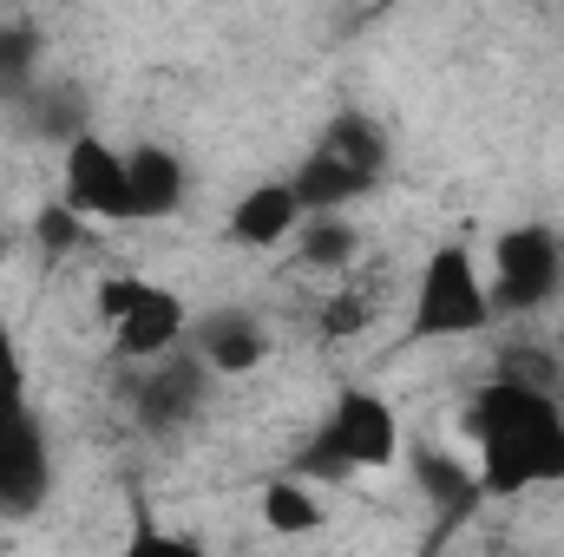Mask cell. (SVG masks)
<instances>
[{"label":"cell","instance_id":"obj_19","mask_svg":"<svg viewBox=\"0 0 564 557\" xmlns=\"http://www.w3.org/2000/svg\"><path fill=\"white\" fill-rule=\"evenodd\" d=\"M33 237H40V250H46V256H73V250H86V217H79V210H66V204H40Z\"/></svg>","mask_w":564,"mask_h":557},{"label":"cell","instance_id":"obj_5","mask_svg":"<svg viewBox=\"0 0 564 557\" xmlns=\"http://www.w3.org/2000/svg\"><path fill=\"white\" fill-rule=\"evenodd\" d=\"M558 288H564V237L552 223H512V230H499L492 276H486L492 315H532V308L558 302Z\"/></svg>","mask_w":564,"mask_h":557},{"label":"cell","instance_id":"obj_18","mask_svg":"<svg viewBox=\"0 0 564 557\" xmlns=\"http://www.w3.org/2000/svg\"><path fill=\"white\" fill-rule=\"evenodd\" d=\"M33 59H40V33L20 20H0V92H26Z\"/></svg>","mask_w":564,"mask_h":557},{"label":"cell","instance_id":"obj_15","mask_svg":"<svg viewBox=\"0 0 564 557\" xmlns=\"http://www.w3.org/2000/svg\"><path fill=\"white\" fill-rule=\"evenodd\" d=\"M295 250H302V263L308 270H348L355 256H361V230L348 223V217H308L302 230H295Z\"/></svg>","mask_w":564,"mask_h":557},{"label":"cell","instance_id":"obj_16","mask_svg":"<svg viewBox=\"0 0 564 557\" xmlns=\"http://www.w3.org/2000/svg\"><path fill=\"white\" fill-rule=\"evenodd\" d=\"M263 525L282 532V538H302V532H315V525H322V499H315L302 479H289V472H282V479L263 485Z\"/></svg>","mask_w":564,"mask_h":557},{"label":"cell","instance_id":"obj_8","mask_svg":"<svg viewBox=\"0 0 564 557\" xmlns=\"http://www.w3.org/2000/svg\"><path fill=\"white\" fill-rule=\"evenodd\" d=\"M59 184H66V210H79L86 223H132V184H126V151L99 139V132H79L66 144V164H59Z\"/></svg>","mask_w":564,"mask_h":557},{"label":"cell","instance_id":"obj_1","mask_svg":"<svg viewBox=\"0 0 564 557\" xmlns=\"http://www.w3.org/2000/svg\"><path fill=\"white\" fill-rule=\"evenodd\" d=\"M466 439L479 452L473 472L486 499H519L532 485L564 479V407L545 387H519L492 374V387H479L466 407Z\"/></svg>","mask_w":564,"mask_h":557},{"label":"cell","instance_id":"obj_20","mask_svg":"<svg viewBox=\"0 0 564 557\" xmlns=\"http://www.w3.org/2000/svg\"><path fill=\"white\" fill-rule=\"evenodd\" d=\"M126 557H210V551H204L197 538H184V532H164V525L139 518L132 538H126Z\"/></svg>","mask_w":564,"mask_h":557},{"label":"cell","instance_id":"obj_13","mask_svg":"<svg viewBox=\"0 0 564 557\" xmlns=\"http://www.w3.org/2000/svg\"><path fill=\"white\" fill-rule=\"evenodd\" d=\"M289 190H295V204H302V223L308 217H341L355 197H368L375 184L368 177H355L348 164H335L328 151H308L295 171H289Z\"/></svg>","mask_w":564,"mask_h":557},{"label":"cell","instance_id":"obj_14","mask_svg":"<svg viewBox=\"0 0 564 557\" xmlns=\"http://www.w3.org/2000/svg\"><path fill=\"white\" fill-rule=\"evenodd\" d=\"M315 151H328L335 164H348V171L368 177V184H381V171H388V132H381L368 112H335V119L322 125Z\"/></svg>","mask_w":564,"mask_h":557},{"label":"cell","instance_id":"obj_6","mask_svg":"<svg viewBox=\"0 0 564 557\" xmlns=\"http://www.w3.org/2000/svg\"><path fill=\"white\" fill-rule=\"evenodd\" d=\"M126 394H132V419H139L144 433H184L191 419L210 407L217 374H210L191 348H177V354L139 368V374L126 381Z\"/></svg>","mask_w":564,"mask_h":557},{"label":"cell","instance_id":"obj_9","mask_svg":"<svg viewBox=\"0 0 564 557\" xmlns=\"http://www.w3.org/2000/svg\"><path fill=\"white\" fill-rule=\"evenodd\" d=\"M191 354L224 381H237V374H257L263 361H270V335L257 328V315H243V308H224V315H210V321H197V335H191Z\"/></svg>","mask_w":564,"mask_h":557},{"label":"cell","instance_id":"obj_21","mask_svg":"<svg viewBox=\"0 0 564 557\" xmlns=\"http://www.w3.org/2000/svg\"><path fill=\"white\" fill-rule=\"evenodd\" d=\"M13 401H26V368H20L13 341L0 335V407H13Z\"/></svg>","mask_w":564,"mask_h":557},{"label":"cell","instance_id":"obj_4","mask_svg":"<svg viewBox=\"0 0 564 557\" xmlns=\"http://www.w3.org/2000/svg\"><path fill=\"white\" fill-rule=\"evenodd\" d=\"M99 321L112 328V348H119L132 368H151V361L177 354L184 335H191L184 295L164 288V282H144V276H106L99 282Z\"/></svg>","mask_w":564,"mask_h":557},{"label":"cell","instance_id":"obj_2","mask_svg":"<svg viewBox=\"0 0 564 557\" xmlns=\"http://www.w3.org/2000/svg\"><path fill=\"white\" fill-rule=\"evenodd\" d=\"M408 459V433H401V414L368 394V387H341L335 407L322 414L315 439L302 446L295 472L289 479H355V472H394Z\"/></svg>","mask_w":564,"mask_h":557},{"label":"cell","instance_id":"obj_12","mask_svg":"<svg viewBox=\"0 0 564 557\" xmlns=\"http://www.w3.org/2000/svg\"><path fill=\"white\" fill-rule=\"evenodd\" d=\"M126 184H132V217H171L191 190L184 177V157L164 151V144H139L126 151Z\"/></svg>","mask_w":564,"mask_h":557},{"label":"cell","instance_id":"obj_22","mask_svg":"<svg viewBox=\"0 0 564 557\" xmlns=\"http://www.w3.org/2000/svg\"><path fill=\"white\" fill-rule=\"evenodd\" d=\"M0 263H7V223H0Z\"/></svg>","mask_w":564,"mask_h":557},{"label":"cell","instance_id":"obj_17","mask_svg":"<svg viewBox=\"0 0 564 557\" xmlns=\"http://www.w3.org/2000/svg\"><path fill=\"white\" fill-rule=\"evenodd\" d=\"M375 308H381V295H375L368 282H341V288L322 302V335H328V341H348V335H361V328L375 321Z\"/></svg>","mask_w":564,"mask_h":557},{"label":"cell","instance_id":"obj_3","mask_svg":"<svg viewBox=\"0 0 564 557\" xmlns=\"http://www.w3.org/2000/svg\"><path fill=\"white\" fill-rule=\"evenodd\" d=\"M492 328V295H486V263H473V250L446 243L433 250L414 276L408 295V335L414 341H466Z\"/></svg>","mask_w":564,"mask_h":557},{"label":"cell","instance_id":"obj_10","mask_svg":"<svg viewBox=\"0 0 564 557\" xmlns=\"http://www.w3.org/2000/svg\"><path fill=\"white\" fill-rule=\"evenodd\" d=\"M302 230V204H295V190H289V177L276 184H257L237 210H230V243L237 250H276Z\"/></svg>","mask_w":564,"mask_h":557},{"label":"cell","instance_id":"obj_7","mask_svg":"<svg viewBox=\"0 0 564 557\" xmlns=\"http://www.w3.org/2000/svg\"><path fill=\"white\" fill-rule=\"evenodd\" d=\"M53 492V452H46V426L33 419L26 401L0 407V518L20 525L46 505Z\"/></svg>","mask_w":564,"mask_h":557},{"label":"cell","instance_id":"obj_11","mask_svg":"<svg viewBox=\"0 0 564 557\" xmlns=\"http://www.w3.org/2000/svg\"><path fill=\"white\" fill-rule=\"evenodd\" d=\"M408 466H414V485L426 492V505L440 512V532H453L486 492H479V472L473 466H459L453 452H433V446H414L408 452Z\"/></svg>","mask_w":564,"mask_h":557}]
</instances>
